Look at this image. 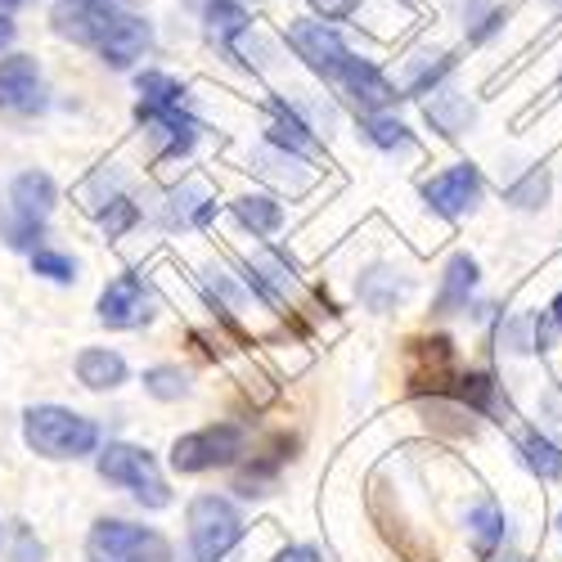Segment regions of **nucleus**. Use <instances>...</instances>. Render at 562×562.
Wrapping results in <instances>:
<instances>
[{"label": "nucleus", "mask_w": 562, "mask_h": 562, "mask_svg": "<svg viewBox=\"0 0 562 562\" xmlns=\"http://www.w3.org/2000/svg\"><path fill=\"white\" fill-rule=\"evenodd\" d=\"M135 90H139L135 117L145 122L154 135H162V154H158V158L190 154L203 126H199V117H194L190 109H184V86L171 81L167 72H139Z\"/></svg>", "instance_id": "nucleus-1"}, {"label": "nucleus", "mask_w": 562, "mask_h": 562, "mask_svg": "<svg viewBox=\"0 0 562 562\" xmlns=\"http://www.w3.org/2000/svg\"><path fill=\"white\" fill-rule=\"evenodd\" d=\"M23 441L45 459H81L100 450V424L64 405L23 409Z\"/></svg>", "instance_id": "nucleus-2"}, {"label": "nucleus", "mask_w": 562, "mask_h": 562, "mask_svg": "<svg viewBox=\"0 0 562 562\" xmlns=\"http://www.w3.org/2000/svg\"><path fill=\"white\" fill-rule=\"evenodd\" d=\"M100 468V477L113 482V486H126L135 495V504H145V508H167L171 504V486L167 477L158 473V463L149 450H139V446H126V441H109L95 459Z\"/></svg>", "instance_id": "nucleus-3"}, {"label": "nucleus", "mask_w": 562, "mask_h": 562, "mask_svg": "<svg viewBox=\"0 0 562 562\" xmlns=\"http://www.w3.org/2000/svg\"><path fill=\"white\" fill-rule=\"evenodd\" d=\"M86 558L90 562H171V544L154 527L100 518L86 536Z\"/></svg>", "instance_id": "nucleus-4"}, {"label": "nucleus", "mask_w": 562, "mask_h": 562, "mask_svg": "<svg viewBox=\"0 0 562 562\" xmlns=\"http://www.w3.org/2000/svg\"><path fill=\"white\" fill-rule=\"evenodd\" d=\"M244 540L239 508L221 495H199L190 504V562H221Z\"/></svg>", "instance_id": "nucleus-5"}, {"label": "nucleus", "mask_w": 562, "mask_h": 562, "mask_svg": "<svg viewBox=\"0 0 562 562\" xmlns=\"http://www.w3.org/2000/svg\"><path fill=\"white\" fill-rule=\"evenodd\" d=\"M248 450V432L239 424H207L199 432H184L171 446V468L176 473H212V468L239 463Z\"/></svg>", "instance_id": "nucleus-6"}, {"label": "nucleus", "mask_w": 562, "mask_h": 562, "mask_svg": "<svg viewBox=\"0 0 562 562\" xmlns=\"http://www.w3.org/2000/svg\"><path fill=\"white\" fill-rule=\"evenodd\" d=\"M289 45L297 50V59H306V68H311V72L329 77V81H338V77H342V68L356 59V55L347 50V41H342L329 23H311V19L289 23Z\"/></svg>", "instance_id": "nucleus-7"}, {"label": "nucleus", "mask_w": 562, "mask_h": 562, "mask_svg": "<svg viewBox=\"0 0 562 562\" xmlns=\"http://www.w3.org/2000/svg\"><path fill=\"white\" fill-rule=\"evenodd\" d=\"M126 0H59L55 5V32L77 41V45H95L104 41V32L126 14Z\"/></svg>", "instance_id": "nucleus-8"}, {"label": "nucleus", "mask_w": 562, "mask_h": 562, "mask_svg": "<svg viewBox=\"0 0 562 562\" xmlns=\"http://www.w3.org/2000/svg\"><path fill=\"white\" fill-rule=\"evenodd\" d=\"M100 319L109 324V329H139V324L154 319V289L145 284V274H117L104 284L100 293Z\"/></svg>", "instance_id": "nucleus-9"}, {"label": "nucleus", "mask_w": 562, "mask_h": 562, "mask_svg": "<svg viewBox=\"0 0 562 562\" xmlns=\"http://www.w3.org/2000/svg\"><path fill=\"white\" fill-rule=\"evenodd\" d=\"M41 104H45L41 64L32 55L0 59V109L5 113H36Z\"/></svg>", "instance_id": "nucleus-10"}, {"label": "nucleus", "mask_w": 562, "mask_h": 562, "mask_svg": "<svg viewBox=\"0 0 562 562\" xmlns=\"http://www.w3.org/2000/svg\"><path fill=\"white\" fill-rule=\"evenodd\" d=\"M477 194H482V171H477L473 162L450 167V171H441V176H432V180L424 184V199H428L441 216H463V212H473Z\"/></svg>", "instance_id": "nucleus-11"}, {"label": "nucleus", "mask_w": 562, "mask_h": 562, "mask_svg": "<svg viewBox=\"0 0 562 562\" xmlns=\"http://www.w3.org/2000/svg\"><path fill=\"white\" fill-rule=\"evenodd\" d=\"M149 45H154L149 23L126 10V14L104 32V41L95 45V50H100V59H104L109 68H131L135 59H145V55H149Z\"/></svg>", "instance_id": "nucleus-12"}, {"label": "nucleus", "mask_w": 562, "mask_h": 562, "mask_svg": "<svg viewBox=\"0 0 562 562\" xmlns=\"http://www.w3.org/2000/svg\"><path fill=\"white\" fill-rule=\"evenodd\" d=\"M454 373V351H450V338H428V342H414V351H409V379H414V387L424 392V387H432L437 396H446V379Z\"/></svg>", "instance_id": "nucleus-13"}, {"label": "nucleus", "mask_w": 562, "mask_h": 562, "mask_svg": "<svg viewBox=\"0 0 562 562\" xmlns=\"http://www.w3.org/2000/svg\"><path fill=\"white\" fill-rule=\"evenodd\" d=\"M266 139H270V149H284V154H311L315 149V131L284 100H270L266 104Z\"/></svg>", "instance_id": "nucleus-14"}, {"label": "nucleus", "mask_w": 562, "mask_h": 562, "mask_svg": "<svg viewBox=\"0 0 562 562\" xmlns=\"http://www.w3.org/2000/svg\"><path fill=\"white\" fill-rule=\"evenodd\" d=\"M55 199H59V190H55L50 176H45V171H23L10 184V216H23V221H41L45 225V216L55 212Z\"/></svg>", "instance_id": "nucleus-15"}, {"label": "nucleus", "mask_w": 562, "mask_h": 562, "mask_svg": "<svg viewBox=\"0 0 562 562\" xmlns=\"http://www.w3.org/2000/svg\"><path fill=\"white\" fill-rule=\"evenodd\" d=\"M338 86L347 90V95L360 104V109H387L392 100H396V90H392V81L373 68L369 59H351L347 68H342V77H338Z\"/></svg>", "instance_id": "nucleus-16"}, {"label": "nucleus", "mask_w": 562, "mask_h": 562, "mask_svg": "<svg viewBox=\"0 0 562 562\" xmlns=\"http://www.w3.org/2000/svg\"><path fill=\"white\" fill-rule=\"evenodd\" d=\"M477 261L468 257V252H459V257H450L446 261V274H441V289H437V302H432V311L437 315H454V311H463L468 306V297L477 293Z\"/></svg>", "instance_id": "nucleus-17"}, {"label": "nucleus", "mask_w": 562, "mask_h": 562, "mask_svg": "<svg viewBox=\"0 0 562 562\" xmlns=\"http://www.w3.org/2000/svg\"><path fill=\"white\" fill-rule=\"evenodd\" d=\"M126 373H131L126 360H122L117 351H109V347H86V351L77 356V383L90 387V392H113V387H122Z\"/></svg>", "instance_id": "nucleus-18"}, {"label": "nucleus", "mask_w": 562, "mask_h": 562, "mask_svg": "<svg viewBox=\"0 0 562 562\" xmlns=\"http://www.w3.org/2000/svg\"><path fill=\"white\" fill-rule=\"evenodd\" d=\"M229 212L252 234H274L279 225H284V203H274L270 194H244V199L229 203Z\"/></svg>", "instance_id": "nucleus-19"}, {"label": "nucleus", "mask_w": 562, "mask_h": 562, "mask_svg": "<svg viewBox=\"0 0 562 562\" xmlns=\"http://www.w3.org/2000/svg\"><path fill=\"white\" fill-rule=\"evenodd\" d=\"M248 27H252V19L244 5H234V0H207V32L216 36V45L225 55H234V41H239Z\"/></svg>", "instance_id": "nucleus-20"}, {"label": "nucleus", "mask_w": 562, "mask_h": 562, "mask_svg": "<svg viewBox=\"0 0 562 562\" xmlns=\"http://www.w3.org/2000/svg\"><path fill=\"white\" fill-rule=\"evenodd\" d=\"M499 540H504V513L486 499V504H477L473 513H468V544H473L477 558H491Z\"/></svg>", "instance_id": "nucleus-21"}, {"label": "nucleus", "mask_w": 562, "mask_h": 562, "mask_svg": "<svg viewBox=\"0 0 562 562\" xmlns=\"http://www.w3.org/2000/svg\"><path fill=\"white\" fill-rule=\"evenodd\" d=\"M171 225H203L212 216V194H207V184L190 180V184H180V190H171Z\"/></svg>", "instance_id": "nucleus-22"}, {"label": "nucleus", "mask_w": 562, "mask_h": 562, "mask_svg": "<svg viewBox=\"0 0 562 562\" xmlns=\"http://www.w3.org/2000/svg\"><path fill=\"white\" fill-rule=\"evenodd\" d=\"M289 454H257L248 468H239V477H234V491L244 499H257V495H270L274 482H279V468H284Z\"/></svg>", "instance_id": "nucleus-23"}, {"label": "nucleus", "mask_w": 562, "mask_h": 562, "mask_svg": "<svg viewBox=\"0 0 562 562\" xmlns=\"http://www.w3.org/2000/svg\"><path fill=\"white\" fill-rule=\"evenodd\" d=\"M518 450H522V463L531 468L536 477H544V482L562 477V450H558L549 437H540V432H522Z\"/></svg>", "instance_id": "nucleus-24"}, {"label": "nucleus", "mask_w": 562, "mask_h": 562, "mask_svg": "<svg viewBox=\"0 0 562 562\" xmlns=\"http://www.w3.org/2000/svg\"><path fill=\"white\" fill-rule=\"evenodd\" d=\"M428 122L454 139V135H463L468 122H473V109H468L459 95H450V90H437L432 104H428Z\"/></svg>", "instance_id": "nucleus-25"}, {"label": "nucleus", "mask_w": 562, "mask_h": 562, "mask_svg": "<svg viewBox=\"0 0 562 562\" xmlns=\"http://www.w3.org/2000/svg\"><path fill=\"white\" fill-rule=\"evenodd\" d=\"M360 131H364V139L369 145H379V149H409V126L405 122H396V117H383V113H364L360 117Z\"/></svg>", "instance_id": "nucleus-26"}, {"label": "nucleus", "mask_w": 562, "mask_h": 562, "mask_svg": "<svg viewBox=\"0 0 562 562\" xmlns=\"http://www.w3.org/2000/svg\"><path fill=\"white\" fill-rule=\"evenodd\" d=\"M145 392L158 401H180V396H190V379H184V369H176V364H154V369H145Z\"/></svg>", "instance_id": "nucleus-27"}, {"label": "nucleus", "mask_w": 562, "mask_h": 562, "mask_svg": "<svg viewBox=\"0 0 562 562\" xmlns=\"http://www.w3.org/2000/svg\"><path fill=\"white\" fill-rule=\"evenodd\" d=\"M41 234H45L41 221H23V216H10V212H5V221H0V239H5L14 252H36Z\"/></svg>", "instance_id": "nucleus-28"}, {"label": "nucleus", "mask_w": 562, "mask_h": 562, "mask_svg": "<svg viewBox=\"0 0 562 562\" xmlns=\"http://www.w3.org/2000/svg\"><path fill=\"white\" fill-rule=\"evenodd\" d=\"M32 270L45 274V279H55V284H72V279H77V261L55 252V248H36L32 252Z\"/></svg>", "instance_id": "nucleus-29"}, {"label": "nucleus", "mask_w": 562, "mask_h": 562, "mask_svg": "<svg viewBox=\"0 0 562 562\" xmlns=\"http://www.w3.org/2000/svg\"><path fill=\"white\" fill-rule=\"evenodd\" d=\"M100 221H104V229H109V239H122V234L139 221V212H135V203H131V199H122V194H117V199H109V207L100 212Z\"/></svg>", "instance_id": "nucleus-30"}, {"label": "nucleus", "mask_w": 562, "mask_h": 562, "mask_svg": "<svg viewBox=\"0 0 562 562\" xmlns=\"http://www.w3.org/2000/svg\"><path fill=\"white\" fill-rule=\"evenodd\" d=\"M544 199H549V176L544 171H531L522 184L508 190V203H518V207H540Z\"/></svg>", "instance_id": "nucleus-31"}, {"label": "nucleus", "mask_w": 562, "mask_h": 562, "mask_svg": "<svg viewBox=\"0 0 562 562\" xmlns=\"http://www.w3.org/2000/svg\"><path fill=\"white\" fill-rule=\"evenodd\" d=\"M315 10H324V19H338V14H351L356 0H311Z\"/></svg>", "instance_id": "nucleus-32"}, {"label": "nucleus", "mask_w": 562, "mask_h": 562, "mask_svg": "<svg viewBox=\"0 0 562 562\" xmlns=\"http://www.w3.org/2000/svg\"><path fill=\"white\" fill-rule=\"evenodd\" d=\"M19 562H41V544L32 540V531H19Z\"/></svg>", "instance_id": "nucleus-33"}, {"label": "nucleus", "mask_w": 562, "mask_h": 562, "mask_svg": "<svg viewBox=\"0 0 562 562\" xmlns=\"http://www.w3.org/2000/svg\"><path fill=\"white\" fill-rule=\"evenodd\" d=\"M274 562H319V553L315 549H306V544H293V549H284Z\"/></svg>", "instance_id": "nucleus-34"}, {"label": "nucleus", "mask_w": 562, "mask_h": 562, "mask_svg": "<svg viewBox=\"0 0 562 562\" xmlns=\"http://www.w3.org/2000/svg\"><path fill=\"white\" fill-rule=\"evenodd\" d=\"M14 41V23L5 19V14H0V50H5V45Z\"/></svg>", "instance_id": "nucleus-35"}, {"label": "nucleus", "mask_w": 562, "mask_h": 562, "mask_svg": "<svg viewBox=\"0 0 562 562\" xmlns=\"http://www.w3.org/2000/svg\"><path fill=\"white\" fill-rule=\"evenodd\" d=\"M549 311H553V324H558V329H562V293L553 297V306H549Z\"/></svg>", "instance_id": "nucleus-36"}, {"label": "nucleus", "mask_w": 562, "mask_h": 562, "mask_svg": "<svg viewBox=\"0 0 562 562\" xmlns=\"http://www.w3.org/2000/svg\"><path fill=\"white\" fill-rule=\"evenodd\" d=\"M0 5H5V10H14V5H27V0H0Z\"/></svg>", "instance_id": "nucleus-37"}, {"label": "nucleus", "mask_w": 562, "mask_h": 562, "mask_svg": "<svg viewBox=\"0 0 562 562\" xmlns=\"http://www.w3.org/2000/svg\"><path fill=\"white\" fill-rule=\"evenodd\" d=\"M549 5H562V0H549Z\"/></svg>", "instance_id": "nucleus-38"}, {"label": "nucleus", "mask_w": 562, "mask_h": 562, "mask_svg": "<svg viewBox=\"0 0 562 562\" xmlns=\"http://www.w3.org/2000/svg\"><path fill=\"white\" fill-rule=\"evenodd\" d=\"M558 527H562V518H558Z\"/></svg>", "instance_id": "nucleus-39"}]
</instances>
